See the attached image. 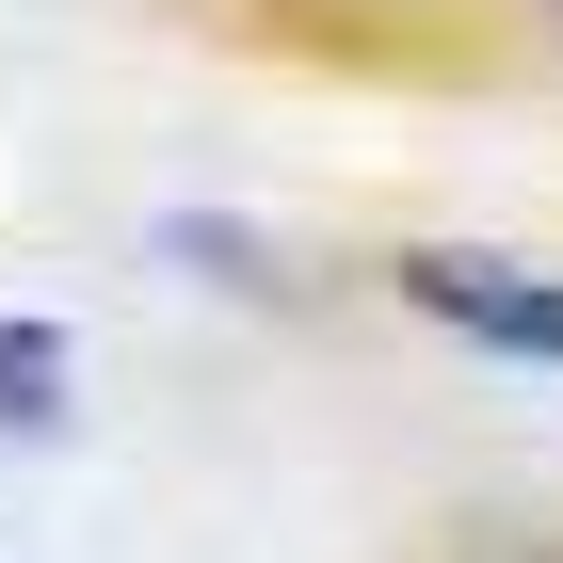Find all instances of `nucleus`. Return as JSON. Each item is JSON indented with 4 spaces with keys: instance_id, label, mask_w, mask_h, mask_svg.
<instances>
[{
    "instance_id": "1",
    "label": "nucleus",
    "mask_w": 563,
    "mask_h": 563,
    "mask_svg": "<svg viewBox=\"0 0 563 563\" xmlns=\"http://www.w3.org/2000/svg\"><path fill=\"white\" fill-rule=\"evenodd\" d=\"M402 306H434V322L483 339V354H548V371H563V290H531V274H499V258L419 242V258H402Z\"/></svg>"
},
{
    "instance_id": "2",
    "label": "nucleus",
    "mask_w": 563,
    "mask_h": 563,
    "mask_svg": "<svg viewBox=\"0 0 563 563\" xmlns=\"http://www.w3.org/2000/svg\"><path fill=\"white\" fill-rule=\"evenodd\" d=\"M0 419L48 434V322H16V306H0Z\"/></svg>"
},
{
    "instance_id": "3",
    "label": "nucleus",
    "mask_w": 563,
    "mask_h": 563,
    "mask_svg": "<svg viewBox=\"0 0 563 563\" xmlns=\"http://www.w3.org/2000/svg\"><path fill=\"white\" fill-rule=\"evenodd\" d=\"M548 48H563V0H548Z\"/></svg>"
}]
</instances>
